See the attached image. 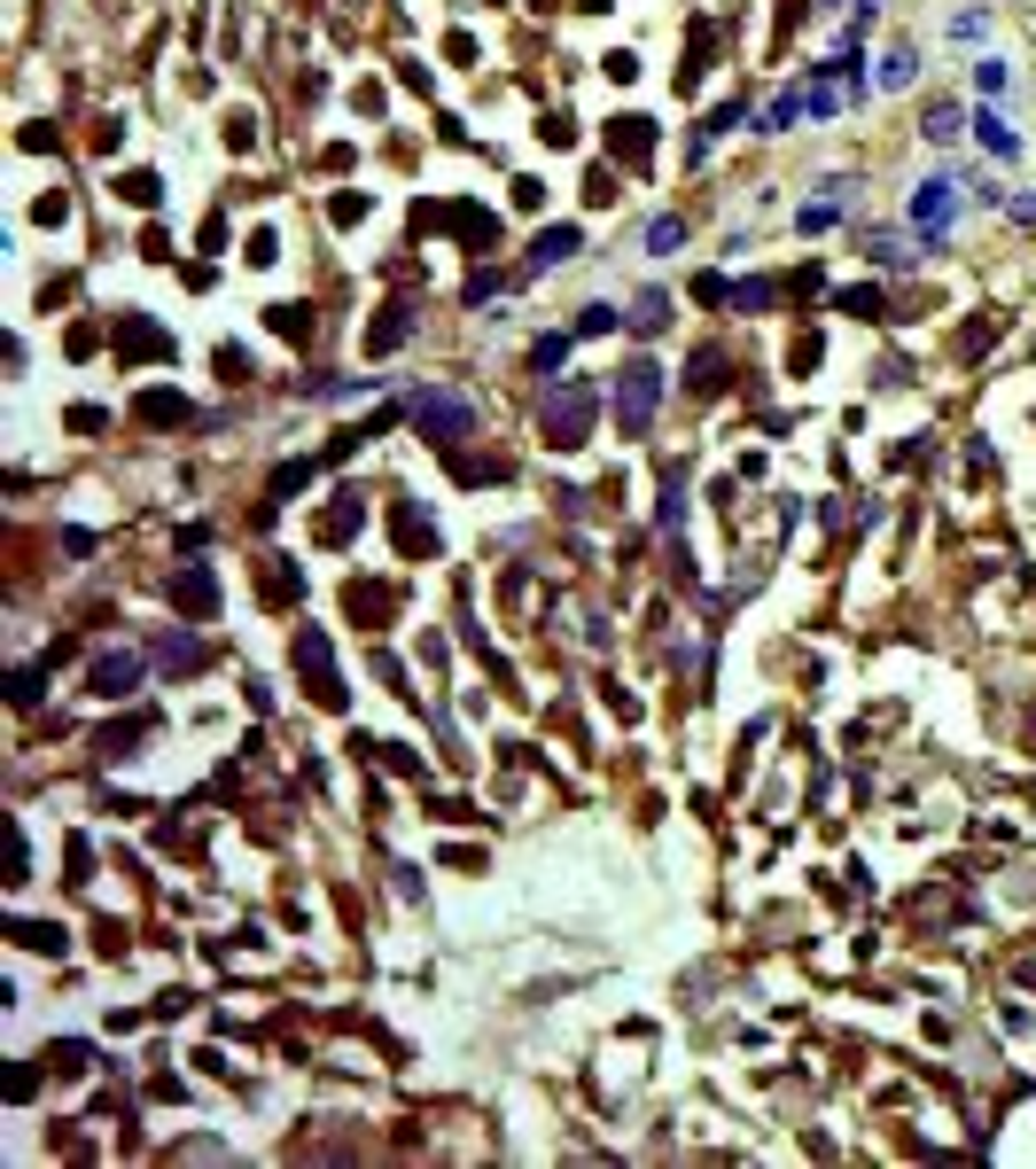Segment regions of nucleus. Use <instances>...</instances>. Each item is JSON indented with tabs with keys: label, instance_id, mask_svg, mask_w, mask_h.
<instances>
[{
	"label": "nucleus",
	"instance_id": "nucleus-18",
	"mask_svg": "<svg viewBox=\"0 0 1036 1169\" xmlns=\"http://www.w3.org/2000/svg\"><path fill=\"white\" fill-rule=\"evenodd\" d=\"M320 530H328V539H351V530H358V500L328 507V514H320Z\"/></svg>",
	"mask_w": 1036,
	"mask_h": 1169
},
{
	"label": "nucleus",
	"instance_id": "nucleus-15",
	"mask_svg": "<svg viewBox=\"0 0 1036 1169\" xmlns=\"http://www.w3.org/2000/svg\"><path fill=\"white\" fill-rule=\"evenodd\" d=\"M141 422H188V398H172V390H149V398H141Z\"/></svg>",
	"mask_w": 1036,
	"mask_h": 1169
},
{
	"label": "nucleus",
	"instance_id": "nucleus-19",
	"mask_svg": "<svg viewBox=\"0 0 1036 1169\" xmlns=\"http://www.w3.org/2000/svg\"><path fill=\"white\" fill-rule=\"evenodd\" d=\"M920 133H927V141H935V149H951V141H959V110H935V117H927V125H920Z\"/></svg>",
	"mask_w": 1036,
	"mask_h": 1169
},
{
	"label": "nucleus",
	"instance_id": "nucleus-10",
	"mask_svg": "<svg viewBox=\"0 0 1036 1169\" xmlns=\"http://www.w3.org/2000/svg\"><path fill=\"white\" fill-rule=\"evenodd\" d=\"M608 141H615V156H631V164H640L654 133H647V117H615V133H608Z\"/></svg>",
	"mask_w": 1036,
	"mask_h": 1169
},
{
	"label": "nucleus",
	"instance_id": "nucleus-7",
	"mask_svg": "<svg viewBox=\"0 0 1036 1169\" xmlns=\"http://www.w3.org/2000/svg\"><path fill=\"white\" fill-rule=\"evenodd\" d=\"M179 608H188V617H211V608H218V585H211V569H203V562H195L188 578H179Z\"/></svg>",
	"mask_w": 1036,
	"mask_h": 1169
},
{
	"label": "nucleus",
	"instance_id": "nucleus-1",
	"mask_svg": "<svg viewBox=\"0 0 1036 1169\" xmlns=\"http://www.w3.org/2000/svg\"><path fill=\"white\" fill-rule=\"evenodd\" d=\"M654 406H663V367L631 359L624 374H615V422H624V437H640V429L654 422Z\"/></svg>",
	"mask_w": 1036,
	"mask_h": 1169
},
{
	"label": "nucleus",
	"instance_id": "nucleus-3",
	"mask_svg": "<svg viewBox=\"0 0 1036 1169\" xmlns=\"http://www.w3.org/2000/svg\"><path fill=\"white\" fill-rule=\"evenodd\" d=\"M475 429V406L461 398V390H436V398H422V437L429 445H461Z\"/></svg>",
	"mask_w": 1036,
	"mask_h": 1169
},
{
	"label": "nucleus",
	"instance_id": "nucleus-23",
	"mask_svg": "<svg viewBox=\"0 0 1036 1169\" xmlns=\"http://www.w3.org/2000/svg\"><path fill=\"white\" fill-rule=\"evenodd\" d=\"M615 328V312L608 305H585V320H576V335H608Z\"/></svg>",
	"mask_w": 1036,
	"mask_h": 1169
},
{
	"label": "nucleus",
	"instance_id": "nucleus-24",
	"mask_svg": "<svg viewBox=\"0 0 1036 1169\" xmlns=\"http://www.w3.org/2000/svg\"><path fill=\"white\" fill-rule=\"evenodd\" d=\"M569 359V335H537V367H562Z\"/></svg>",
	"mask_w": 1036,
	"mask_h": 1169
},
{
	"label": "nucleus",
	"instance_id": "nucleus-4",
	"mask_svg": "<svg viewBox=\"0 0 1036 1169\" xmlns=\"http://www.w3.org/2000/svg\"><path fill=\"white\" fill-rule=\"evenodd\" d=\"M912 227H920L927 242H943V234L959 227V180H927L920 195H912Z\"/></svg>",
	"mask_w": 1036,
	"mask_h": 1169
},
{
	"label": "nucleus",
	"instance_id": "nucleus-5",
	"mask_svg": "<svg viewBox=\"0 0 1036 1169\" xmlns=\"http://www.w3.org/2000/svg\"><path fill=\"white\" fill-rule=\"evenodd\" d=\"M94 695H102V702L141 695V656H102V663H94Z\"/></svg>",
	"mask_w": 1036,
	"mask_h": 1169
},
{
	"label": "nucleus",
	"instance_id": "nucleus-21",
	"mask_svg": "<svg viewBox=\"0 0 1036 1169\" xmlns=\"http://www.w3.org/2000/svg\"><path fill=\"white\" fill-rule=\"evenodd\" d=\"M865 257H881V266H904V257H912V250H904V242H896V234H873V242H865Z\"/></svg>",
	"mask_w": 1036,
	"mask_h": 1169
},
{
	"label": "nucleus",
	"instance_id": "nucleus-26",
	"mask_svg": "<svg viewBox=\"0 0 1036 1169\" xmlns=\"http://www.w3.org/2000/svg\"><path fill=\"white\" fill-rule=\"evenodd\" d=\"M819 8H842V0H819Z\"/></svg>",
	"mask_w": 1036,
	"mask_h": 1169
},
{
	"label": "nucleus",
	"instance_id": "nucleus-20",
	"mask_svg": "<svg viewBox=\"0 0 1036 1169\" xmlns=\"http://www.w3.org/2000/svg\"><path fill=\"white\" fill-rule=\"evenodd\" d=\"M16 943H32V951H55V943H63V928H47V920H24V928H16Z\"/></svg>",
	"mask_w": 1036,
	"mask_h": 1169
},
{
	"label": "nucleus",
	"instance_id": "nucleus-13",
	"mask_svg": "<svg viewBox=\"0 0 1036 1169\" xmlns=\"http://www.w3.org/2000/svg\"><path fill=\"white\" fill-rule=\"evenodd\" d=\"M663 320H670V296H663V289H647L640 305H631V328H640V335H654Z\"/></svg>",
	"mask_w": 1036,
	"mask_h": 1169
},
{
	"label": "nucleus",
	"instance_id": "nucleus-6",
	"mask_svg": "<svg viewBox=\"0 0 1036 1169\" xmlns=\"http://www.w3.org/2000/svg\"><path fill=\"white\" fill-rule=\"evenodd\" d=\"M576 250H585V234H576V227H546V234H537V250H530V273L562 266V257H576Z\"/></svg>",
	"mask_w": 1036,
	"mask_h": 1169
},
{
	"label": "nucleus",
	"instance_id": "nucleus-16",
	"mask_svg": "<svg viewBox=\"0 0 1036 1169\" xmlns=\"http://www.w3.org/2000/svg\"><path fill=\"white\" fill-rule=\"evenodd\" d=\"M834 305H842V312H858V320H881V312H888V305H881V289H842Z\"/></svg>",
	"mask_w": 1036,
	"mask_h": 1169
},
{
	"label": "nucleus",
	"instance_id": "nucleus-2",
	"mask_svg": "<svg viewBox=\"0 0 1036 1169\" xmlns=\"http://www.w3.org/2000/svg\"><path fill=\"white\" fill-rule=\"evenodd\" d=\"M592 413H601V390H592V383H569L562 398L546 406V445H553V452H576V445L592 437Z\"/></svg>",
	"mask_w": 1036,
	"mask_h": 1169
},
{
	"label": "nucleus",
	"instance_id": "nucleus-14",
	"mask_svg": "<svg viewBox=\"0 0 1036 1169\" xmlns=\"http://www.w3.org/2000/svg\"><path fill=\"white\" fill-rule=\"evenodd\" d=\"M406 335H413V320H406V312H390V320H374V328H367V351H397Z\"/></svg>",
	"mask_w": 1036,
	"mask_h": 1169
},
{
	"label": "nucleus",
	"instance_id": "nucleus-25",
	"mask_svg": "<svg viewBox=\"0 0 1036 1169\" xmlns=\"http://www.w3.org/2000/svg\"><path fill=\"white\" fill-rule=\"evenodd\" d=\"M1013 219H1029V227H1036V195H1013Z\"/></svg>",
	"mask_w": 1036,
	"mask_h": 1169
},
{
	"label": "nucleus",
	"instance_id": "nucleus-9",
	"mask_svg": "<svg viewBox=\"0 0 1036 1169\" xmlns=\"http://www.w3.org/2000/svg\"><path fill=\"white\" fill-rule=\"evenodd\" d=\"M912 78H920V55H912V47H888V55H881V86H888V94H904Z\"/></svg>",
	"mask_w": 1036,
	"mask_h": 1169
},
{
	"label": "nucleus",
	"instance_id": "nucleus-8",
	"mask_svg": "<svg viewBox=\"0 0 1036 1169\" xmlns=\"http://www.w3.org/2000/svg\"><path fill=\"white\" fill-rule=\"evenodd\" d=\"M974 125H982V149H990V156H1005V164L1021 156V133H1005V117H998V110H982Z\"/></svg>",
	"mask_w": 1036,
	"mask_h": 1169
},
{
	"label": "nucleus",
	"instance_id": "nucleus-11",
	"mask_svg": "<svg viewBox=\"0 0 1036 1169\" xmlns=\"http://www.w3.org/2000/svg\"><path fill=\"white\" fill-rule=\"evenodd\" d=\"M117 344H125V351H141V359H164V351H172V344H164V328H149V320H125V335H117Z\"/></svg>",
	"mask_w": 1036,
	"mask_h": 1169
},
{
	"label": "nucleus",
	"instance_id": "nucleus-12",
	"mask_svg": "<svg viewBox=\"0 0 1036 1169\" xmlns=\"http://www.w3.org/2000/svg\"><path fill=\"white\" fill-rule=\"evenodd\" d=\"M117 195H125V203H156V195H164V180H156V172H117Z\"/></svg>",
	"mask_w": 1036,
	"mask_h": 1169
},
{
	"label": "nucleus",
	"instance_id": "nucleus-22",
	"mask_svg": "<svg viewBox=\"0 0 1036 1169\" xmlns=\"http://www.w3.org/2000/svg\"><path fill=\"white\" fill-rule=\"evenodd\" d=\"M679 234H686L679 219H654V227H647V250H679Z\"/></svg>",
	"mask_w": 1036,
	"mask_h": 1169
},
{
	"label": "nucleus",
	"instance_id": "nucleus-17",
	"mask_svg": "<svg viewBox=\"0 0 1036 1169\" xmlns=\"http://www.w3.org/2000/svg\"><path fill=\"white\" fill-rule=\"evenodd\" d=\"M397 539H406V553H429V523L413 507H397Z\"/></svg>",
	"mask_w": 1036,
	"mask_h": 1169
}]
</instances>
